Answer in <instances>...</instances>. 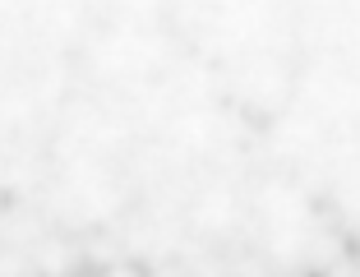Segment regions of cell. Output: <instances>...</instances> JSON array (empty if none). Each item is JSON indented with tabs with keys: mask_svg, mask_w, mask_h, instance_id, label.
I'll list each match as a JSON object with an SVG mask.
<instances>
[{
	"mask_svg": "<svg viewBox=\"0 0 360 277\" xmlns=\"http://www.w3.org/2000/svg\"><path fill=\"white\" fill-rule=\"evenodd\" d=\"M102 277H148V273H143L139 264H125V259H120V264H106Z\"/></svg>",
	"mask_w": 360,
	"mask_h": 277,
	"instance_id": "1",
	"label": "cell"
}]
</instances>
